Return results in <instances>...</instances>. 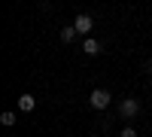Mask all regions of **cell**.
<instances>
[{"mask_svg":"<svg viewBox=\"0 0 152 137\" xmlns=\"http://www.w3.org/2000/svg\"><path fill=\"white\" fill-rule=\"evenodd\" d=\"M110 101H113V95H110L107 89H94V92H91V97H88L91 110H107V107H110Z\"/></svg>","mask_w":152,"mask_h":137,"instance_id":"cell-1","label":"cell"},{"mask_svg":"<svg viewBox=\"0 0 152 137\" xmlns=\"http://www.w3.org/2000/svg\"><path fill=\"white\" fill-rule=\"evenodd\" d=\"M119 116H122V119H137V116H140V101H134V97L122 101V107H119Z\"/></svg>","mask_w":152,"mask_h":137,"instance_id":"cell-2","label":"cell"},{"mask_svg":"<svg viewBox=\"0 0 152 137\" xmlns=\"http://www.w3.org/2000/svg\"><path fill=\"white\" fill-rule=\"evenodd\" d=\"M73 28L79 31V34H91L94 21H91V15H85V12H82V15H76V18H73Z\"/></svg>","mask_w":152,"mask_h":137,"instance_id":"cell-3","label":"cell"},{"mask_svg":"<svg viewBox=\"0 0 152 137\" xmlns=\"http://www.w3.org/2000/svg\"><path fill=\"white\" fill-rule=\"evenodd\" d=\"M82 52L85 55H97L100 52V43L94 40V37H85V40H82Z\"/></svg>","mask_w":152,"mask_h":137,"instance_id":"cell-4","label":"cell"},{"mask_svg":"<svg viewBox=\"0 0 152 137\" xmlns=\"http://www.w3.org/2000/svg\"><path fill=\"white\" fill-rule=\"evenodd\" d=\"M34 107H37V97L34 95H21L18 97V110H21V113H31Z\"/></svg>","mask_w":152,"mask_h":137,"instance_id":"cell-5","label":"cell"},{"mask_svg":"<svg viewBox=\"0 0 152 137\" xmlns=\"http://www.w3.org/2000/svg\"><path fill=\"white\" fill-rule=\"evenodd\" d=\"M76 34H79V31H76L73 24H67V28H61V40H64V43H73V40H76Z\"/></svg>","mask_w":152,"mask_h":137,"instance_id":"cell-6","label":"cell"},{"mask_svg":"<svg viewBox=\"0 0 152 137\" xmlns=\"http://www.w3.org/2000/svg\"><path fill=\"white\" fill-rule=\"evenodd\" d=\"M15 119H18V116L12 113V110H6V113H0V122H3L6 128H12V125H15Z\"/></svg>","mask_w":152,"mask_h":137,"instance_id":"cell-7","label":"cell"},{"mask_svg":"<svg viewBox=\"0 0 152 137\" xmlns=\"http://www.w3.org/2000/svg\"><path fill=\"white\" fill-rule=\"evenodd\" d=\"M119 137H137V131H134V128H122V134H119Z\"/></svg>","mask_w":152,"mask_h":137,"instance_id":"cell-8","label":"cell"},{"mask_svg":"<svg viewBox=\"0 0 152 137\" xmlns=\"http://www.w3.org/2000/svg\"><path fill=\"white\" fill-rule=\"evenodd\" d=\"M149 76H152V64H149Z\"/></svg>","mask_w":152,"mask_h":137,"instance_id":"cell-9","label":"cell"}]
</instances>
